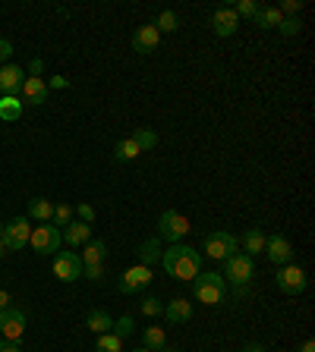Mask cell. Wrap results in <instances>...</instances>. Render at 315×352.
Listing matches in <instances>:
<instances>
[{"mask_svg": "<svg viewBox=\"0 0 315 352\" xmlns=\"http://www.w3.org/2000/svg\"><path fill=\"white\" fill-rule=\"evenodd\" d=\"M161 268L171 274L173 280H183V283H193L199 274H202V252H195L193 246H183V242H173L161 252Z\"/></svg>", "mask_w": 315, "mask_h": 352, "instance_id": "6da1fadb", "label": "cell"}, {"mask_svg": "<svg viewBox=\"0 0 315 352\" xmlns=\"http://www.w3.org/2000/svg\"><path fill=\"white\" fill-rule=\"evenodd\" d=\"M252 277H255V258L243 255V252H233L224 261V280L233 286V296H237V299H246L249 296Z\"/></svg>", "mask_w": 315, "mask_h": 352, "instance_id": "7a4b0ae2", "label": "cell"}, {"mask_svg": "<svg viewBox=\"0 0 315 352\" xmlns=\"http://www.w3.org/2000/svg\"><path fill=\"white\" fill-rule=\"evenodd\" d=\"M193 292L202 305H221V302H227V280L221 274H215V270L199 274L193 280Z\"/></svg>", "mask_w": 315, "mask_h": 352, "instance_id": "3957f363", "label": "cell"}, {"mask_svg": "<svg viewBox=\"0 0 315 352\" xmlns=\"http://www.w3.org/2000/svg\"><path fill=\"white\" fill-rule=\"evenodd\" d=\"M189 230H193V224H189L186 214H180V211H164L161 218H158V239L167 242V246H173V242H183L189 236Z\"/></svg>", "mask_w": 315, "mask_h": 352, "instance_id": "277c9868", "label": "cell"}, {"mask_svg": "<svg viewBox=\"0 0 315 352\" xmlns=\"http://www.w3.org/2000/svg\"><path fill=\"white\" fill-rule=\"evenodd\" d=\"M202 252H205V258H211V261H227L233 252H240V239L227 230H215L205 236Z\"/></svg>", "mask_w": 315, "mask_h": 352, "instance_id": "5b68a950", "label": "cell"}, {"mask_svg": "<svg viewBox=\"0 0 315 352\" xmlns=\"http://www.w3.org/2000/svg\"><path fill=\"white\" fill-rule=\"evenodd\" d=\"M63 246V236L57 226L51 224H38L32 226V236H29V248L35 255H54V252H61Z\"/></svg>", "mask_w": 315, "mask_h": 352, "instance_id": "8992f818", "label": "cell"}, {"mask_svg": "<svg viewBox=\"0 0 315 352\" xmlns=\"http://www.w3.org/2000/svg\"><path fill=\"white\" fill-rule=\"evenodd\" d=\"M51 270L61 283H76V280L83 277V258H79V252H73V248H67V252H54Z\"/></svg>", "mask_w": 315, "mask_h": 352, "instance_id": "52a82bcc", "label": "cell"}, {"mask_svg": "<svg viewBox=\"0 0 315 352\" xmlns=\"http://www.w3.org/2000/svg\"><path fill=\"white\" fill-rule=\"evenodd\" d=\"M274 283H278V290L284 292V296H300V292H306L309 277H306V270H303L300 264L290 261V264H281Z\"/></svg>", "mask_w": 315, "mask_h": 352, "instance_id": "ba28073f", "label": "cell"}, {"mask_svg": "<svg viewBox=\"0 0 315 352\" xmlns=\"http://www.w3.org/2000/svg\"><path fill=\"white\" fill-rule=\"evenodd\" d=\"M29 236H32V220L29 218H13L10 224H3V233L0 239L7 246V252H19V248L29 246Z\"/></svg>", "mask_w": 315, "mask_h": 352, "instance_id": "9c48e42d", "label": "cell"}, {"mask_svg": "<svg viewBox=\"0 0 315 352\" xmlns=\"http://www.w3.org/2000/svg\"><path fill=\"white\" fill-rule=\"evenodd\" d=\"M25 333V308L10 305L7 312H0V337L10 343H19Z\"/></svg>", "mask_w": 315, "mask_h": 352, "instance_id": "30bf717a", "label": "cell"}, {"mask_svg": "<svg viewBox=\"0 0 315 352\" xmlns=\"http://www.w3.org/2000/svg\"><path fill=\"white\" fill-rule=\"evenodd\" d=\"M155 280V274H151V268H145V264H133L129 270H123L120 277V292L123 296H135V292H142L145 286Z\"/></svg>", "mask_w": 315, "mask_h": 352, "instance_id": "8fae6325", "label": "cell"}, {"mask_svg": "<svg viewBox=\"0 0 315 352\" xmlns=\"http://www.w3.org/2000/svg\"><path fill=\"white\" fill-rule=\"evenodd\" d=\"M240 29V16L233 13V7H218L211 13V32L218 38H230Z\"/></svg>", "mask_w": 315, "mask_h": 352, "instance_id": "7c38bea8", "label": "cell"}, {"mask_svg": "<svg viewBox=\"0 0 315 352\" xmlns=\"http://www.w3.org/2000/svg\"><path fill=\"white\" fill-rule=\"evenodd\" d=\"M262 255H268L271 264H290L293 261V242L287 239V236H268L265 239V252Z\"/></svg>", "mask_w": 315, "mask_h": 352, "instance_id": "4fadbf2b", "label": "cell"}, {"mask_svg": "<svg viewBox=\"0 0 315 352\" xmlns=\"http://www.w3.org/2000/svg\"><path fill=\"white\" fill-rule=\"evenodd\" d=\"M158 45H161V32H158L151 23L139 25V29L133 32V51L135 54H155Z\"/></svg>", "mask_w": 315, "mask_h": 352, "instance_id": "5bb4252c", "label": "cell"}, {"mask_svg": "<svg viewBox=\"0 0 315 352\" xmlns=\"http://www.w3.org/2000/svg\"><path fill=\"white\" fill-rule=\"evenodd\" d=\"M25 82V69L16 67V63H7V67H0V95H19Z\"/></svg>", "mask_w": 315, "mask_h": 352, "instance_id": "9a60e30c", "label": "cell"}, {"mask_svg": "<svg viewBox=\"0 0 315 352\" xmlns=\"http://www.w3.org/2000/svg\"><path fill=\"white\" fill-rule=\"evenodd\" d=\"M19 91H23V104L41 107L47 101V82L45 79H35V75H25V82Z\"/></svg>", "mask_w": 315, "mask_h": 352, "instance_id": "2e32d148", "label": "cell"}, {"mask_svg": "<svg viewBox=\"0 0 315 352\" xmlns=\"http://www.w3.org/2000/svg\"><path fill=\"white\" fill-rule=\"evenodd\" d=\"M161 315H164L171 324H186V321H193V302L183 299V296H177V299L167 302Z\"/></svg>", "mask_w": 315, "mask_h": 352, "instance_id": "e0dca14e", "label": "cell"}, {"mask_svg": "<svg viewBox=\"0 0 315 352\" xmlns=\"http://www.w3.org/2000/svg\"><path fill=\"white\" fill-rule=\"evenodd\" d=\"M61 236H63V242H67L69 248H79V246H85V242L91 239V224L73 220L69 226H63V230H61Z\"/></svg>", "mask_w": 315, "mask_h": 352, "instance_id": "ac0fdd59", "label": "cell"}, {"mask_svg": "<svg viewBox=\"0 0 315 352\" xmlns=\"http://www.w3.org/2000/svg\"><path fill=\"white\" fill-rule=\"evenodd\" d=\"M161 252H164V246H161V239L158 236H149V239L142 242V246L135 248V258H139V264H145V268H151V264L161 261Z\"/></svg>", "mask_w": 315, "mask_h": 352, "instance_id": "d6986e66", "label": "cell"}, {"mask_svg": "<svg viewBox=\"0 0 315 352\" xmlns=\"http://www.w3.org/2000/svg\"><path fill=\"white\" fill-rule=\"evenodd\" d=\"M25 104L19 95H0V120L3 123H16L19 117H23Z\"/></svg>", "mask_w": 315, "mask_h": 352, "instance_id": "ffe728a7", "label": "cell"}, {"mask_svg": "<svg viewBox=\"0 0 315 352\" xmlns=\"http://www.w3.org/2000/svg\"><path fill=\"white\" fill-rule=\"evenodd\" d=\"M265 239H268V236H265L262 226H252V230H246V233H243V239H240L243 248H246L243 255H249V258L262 255V252H265Z\"/></svg>", "mask_w": 315, "mask_h": 352, "instance_id": "44dd1931", "label": "cell"}, {"mask_svg": "<svg viewBox=\"0 0 315 352\" xmlns=\"http://www.w3.org/2000/svg\"><path fill=\"white\" fill-rule=\"evenodd\" d=\"M85 327H89L91 333L98 337V333H107V330L113 327V318L107 315L105 308H91L89 315H85Z\"/></svg>", "mask_w": 315, "mask_h": 352, "instance_id": "7402d4cb", "label": "cell"}, {"mask_svg": "<svg viewBox=\"0 0 315 352\" xmlns=\"http://www.w3.org/2000/svg\"><path fill=\"white\" fill-rule=\"evenodd\" d=\"M25 218L35 220V224H51L54 202H47V198H32V202H29V214H25Z\"/></svg>", "mask_w": 315, "mask_h": 352, "instance_id": "603a6c76", "label": "cell"}, {"mask_svg": "<svg viewBox=\"0 0 315 352\" xmlns=\"http://www.w3.org/2000/svg\"><path fill=\"white\" fill-rule=\"evenodd\" d=\"M83 248L85 252L79 255L83 264H105V258H107V242L105 239H89Z\"/></svg>", "mask_w": 315, "mask_h": 352, "instance_id": "cb8c5ba5", "label": "cell"}, {"mask_svg": "<svg viewBox=\"0 0 315 352\" xmlns=\"http://www.w3.org/2000/svg\"><path fill=\"white\" fill-rule=\"evenodd\" d=\"M139 154H142V148L135 145L133 135H129V139H120L117 148H113V161H117V164H129V161H135Z\"/></svg>", "mask_w": 315, "mask_h": 352, "instance_id": "d4e9b609", "label": "cell"}, {"mask_svg": "<svg viewBox=\"0 0 315 352\" xmlns=\"http://www.w3.org/2000/svg\"><path fill=\"white\" fill-rule=\"evenodd\" d=\"M142 346H145V349H151V352L167 349V333H164V327H145V330H142Z\"/></svg>", "mask_w": 315, "mask_h": 352, "instance_id": "484cf974", "label": "cell"}, {"mask_svg": "<svg viewBox=\"0 0 315 352\" xmlns=\"http://www.w3.org/2000/svg\"><path fill=\"white\" fill-rule=\"evenodd\" d=\"M252 19H255V25H259V29H278L284 16H281L278 7H259V13H255Z\"/></svg>", "mask_w": 315, "mask_h": 352, "instance_id": "4316f807", "label": "cell"}, {"mask_svg": "<svg viewBox=\"0 0 315 352\" xmlns=\"http://www.w3.org/2000/svg\"><path fill=\"white\" fill-rule=\"evenodd\" d=\"M151 25H155L161 35H164V32H177V29H180V16L173 13V10H161V13H158V19Z\"/></svg>", "mask_w": 315, "mask_h": 352, "instance_id": "83f0119b", "label": "cell"}, {"mask_svg": "<svg viewBox=\"0 0 315 352\" xmlns=\"http://www.w3.org/2000/svg\"><path fill=\"white\" fill-rule=\"evenodd\" d=\"M73 204L61 202V204H54V218H51V226H57V230H63V226L73 224Z\"/></svg>", "mask_w": 315, "mask_h": 352, "instance_id": "f1b7e54d", "label": "cell"}, {"mask_svg": "<svg viewBox=\"0 0 315 352\" xmlns=\"http://www.w3.org/2000/svg\"><path fill=\"white\" fill-rule=\"evenodd\" d=\"M95 352H123V340H120V337H113L111 330H107V333H98V340H95Z\"/></svg>", "mask_w": 315, "mask_h": 352, "instance_id": "f546056e", "label": "cell"}, {"mask_svg": "<svg viewBox=\"0 0 315 352\" xmlns=\"http://www.w3.org/2000/svg\"><path fill=\"white\" fill-rule=\"evenodd\" d=\"M111 333L113 337H120V340H129L135 333V321H133V315H120L117 321H113V327H111Z\"/></svg>", "mask_w": 315, "mask_h": 352, "instance_id": "4dcf8cb0", "label": "cell"}, {"mask_svg": "<svg viewBox=\"0 0 315 352\" xmlns=\"http://www.w3.org/2000/svg\"><path fill=\"white\" fill-rule=\"evenodd\" d=\"M133 139H135V145H139L142 151H151V148L158 145V132H151L149 126H139V129L133 132Z\"/></svg>", "mask_w": 315, "mask_h": 352, "instance_id": "1f68e13d", "label": "cell"}, {"mask_svg": "<svg viewBox=\"0 0 315 352\" xmlns=\"http://www.w3.org/2000/svg\"><path fill=\"white\" fill-rule=\"evenodd\" d=\"M139 312H142L145 318H158L161 312H164V302L155 299V296H145V299L139 302Z\"/></svg>", "mask_w": 315, "mask_h": 352, "instance_id": "d6a6232c", "label": "cell"}, {"mask_svg": "<svg viewBox=\"0 0 315 352\" xmlns=\"http://www.w3.org/2000/svg\"><path fill=\"white\" fill-rule=\"evenodd\" d=\"M278 32H281V35H284V38L300 35V32H303L300 16H284V19H281V25H278Z\"/></svg>", "mask_w": 315, "mask_h": 352, "instance_id": "836d02e7", "label": "cell"}, {"mask_svg": "<svg viewBox=\"0 0 315 352\" xmlns=\"http://www.w3.org/2000/svg\"><path fill=\"white\" fill-rule=\"evenodd\" d=\"M259 7H262V3H255V0H240V3H237V7H233V13L240 16H246V19H252L255 13H259Z\"/></svg>", "mask_w": 315, "mask_h": 352, "instance_id": "e575fe53", "label": "cell"}, {"mask_svg": "<svg viewBox=\"0 0 315 352\" xmlns=\"http://www.w3.org/2000/svg\"><path fill=\"white\" fill-rule=\"evenodd\" d=\"M83 277L91 283H101L105 280V264H83Z\"/></svg>", "mask_w": 315, "mask_h": 352, "instance_id": "d590c367", "label": "cell"}, {"mask_svg": "<svg viewBox=\"0 0 315 352\" xmlns=\"http://www.w3.org/2000/svg\"><path fill=\"white\" fill-rule=\"evenodd\" d=\"M281 16H300V10H303V0H284L281 3Z\"/></svg>", "mask_w": 315, "mask_h": 352, "instance_id": "8d00e7d4", "label": "cell"}, {"mask_svg": "<svg viewBox=\"0 0 315 352\" xmlns=\"http://www.w3.org/2000/svg\"><path fill=\"white\" fill-rule=\"evenodd\" d=\"M76 214H79V220H83V224H95V208H91V204H76Z\"/></svg>", "mask_w": 315, "mask_h": 352, "instance_id": "74e56055", "label": "cell"}, {"mask_svg": "<svg viewBox=\"0 0 315 352\" xmlns=\"http://www.w3.org/2000/svg\"><path fill=\"white\" fill-rule=\"evenodd\" d=\"M25 75H35V79H45V60L41 57H35V60L29 63V73Z\"/></svg>", "mask_w": 315, "mask_h": 352, "instance_id": "f35d334b", "label": "cell"}, {"mask_svg": "<svg viewBox=\"0 0 315 352\" xmlns=\"http://www.w3.org/2000/svg\"><path fill=\"white\" fill-rule=\"evenodd\" d=\"M10 57H13V41H10V38H0V63L10 60Z\"/></svg>", "mask_w": 315, "mask_h": 352, "instance_id": "ab89813d", "label": "cell"}, {"mask_svg": "<svg viewBox=\"0 0 315 352\" xmlns=\"http://www.w3.org/2000/svg\"><path fill=\"white\" fill-rule=\"evenodd\" d=\"M67 79H63V75H51V79H47V89H67Z\"/></svg>", "mask_w": 315, "mask_h": 352, "instance_id": "60d3db41", "label": "cell"}, {"mask_svg": "<svg viewBox=\"0 0 315 352\" xmlns=\"http://www.w3.org/2000/svg\"><path fill=\"white\" fill-rule=\"evenodd\" d=\"M10 305H13V296H10L7 290H0V312H7Z\"/></svg>", "mask_w": 315, "mask_h": 352, "instance_id": "b9f144b4", "label": "cell"}, {"mask_svg": "<svg viewBox=\"0 0 315 352\" xmlns=\"http://www.w3.org/2000/svg\"><path fill=\"white\" fill-rule=\"evenodd\" d=\"M0 352H23V346H19V343H10V340H3V343H0Z\"/></svg>", "mask_w": 315, "mask_h": 352, "instance_id": "7bdbcfd3", "label": "cell"}, {"mask_svg": "<svg viewBox=\"0 0 315 352\" xmlns=\"http://www.w3.org/2000/svg\"><path fill=\"white\" fill-rule=\"evenodd\" d=\"M243 352H265V346L262 343H246L243 346Z\"/></svg>", "mask_w": 315, "mask_h": 352, "instance_id": "ee69618b", "label": "cell"}, {"mask_svg": "<svg viewBox=\"0 0 315 352\" xmlns=\"http://www.w3.org/2000/svg\"><path fill=\"white\" fill-rule=\"evenodd\" d=\"M300 352H315V340H306V343L300 346Z\"/></svg>", "mask_w": 315, "mask_h": 352, "instance_id": "f6af8a7d", "label": "cell"}, {"mask_svg": "<svg viewBox=\"0 0 315 352\" xmlns=\"http://www.w3.org/2000/svg\"><path fill=\"white\" fill-rule=\"evenodd\" d=\"M7 258V246H3V239H0V261Z\"/></svg>", "mask_w": 315, "mask_h": 352, "instance_id": "bcb514c9", "label": "cell"}, {"mask_svg": "<svg viewBox=\"0 0 315 352\" xmlns=\"http://www.w3.org/2000/svg\"><path fill=\"white\" fill-rule=\"evenodd\" d=\"M133 352H151V349H145V346H142V349H133Z\"/></svg>", "mask_w": 315, "mask_h": 352, "instance_id": "7dc6e473", "label": "cell"}, {"mask_svg": "<svg viewBox=\"0 0 315 352\" xmlns=\"http://www.w3.org/2000/svg\"><path fill=\"white\" fill-rule=\"evenodd\" d=\"M0 233H3V220H0Z\"/></svg>", "mask_w": 315, "mask_h": 352, "instance_id": "c3c4849f", "label": "cell"}, {"mask_svg": "<svg viewBox=\"0 0 315 352\" xmlns=\"http://www.w3.org/2000/svg\"><path fill=\"white\" fill-rule=\"evenodd\" d=\"M161 352H173V349H161Z\"/></svg>", "mask_w": 315, "mask_h": 352, "instance_id": "681fc988", "label": "cell"}]
</instances>
